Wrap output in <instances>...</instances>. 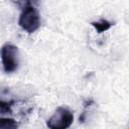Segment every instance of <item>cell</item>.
Returning a JSON list of instances; mask_svg holds the SVG:
<instances>
[{
    "label": "cell",
    "mask_w": 129,
    "mask_h": 129,
    "mask_svg": "<svg viewBox=\"0 0 129 129\" xmlns=\"http://www.w3.org/2000/svg\"><path fill=\"white\" fill-rule=\"evenodd\" d=\"M14 103V101H0V112L2 114L5 113H11V106Z\"/></svg>",
    "instance_id": "cell-6"
},
{
    "label": "cell",
    "mask_w": 129,
    "mask_h": 129,
    "mask_svg": "<svg viewBox=\"0 0 129 129\" xmlns=\"http://www.w3.org/2000/svg\"><path fill=\"white\" fill-rule=\"evenodd\" d=\"M91 24L97 30V32H99V33L107 31L108 29H110L113 26V23L109 20H106V19H101L99 21H93Z\"/></svg>",
    "instance_id": "cell-4"
},
{
    "label": "cell",
    "mask_w": 129,
    "mask_h": 129,
    "mask_svg": "<svg viewBox=\"0 0 129 129\" xmlns=\"http://www.w3.org/2000/svg\"><path fill=\"white\" fill-rule=\"evenodd\" d=\"M0 129H18V122L12 118L0 117Z\"/></svg>",
    "instance_id": "cell-5"
},
{
    "label": "cell",
    "mask_w": 129,
    "mask_h": 129,
    "mask_svg": "<svg viewBox=\"0 0 129 129\" xmlns=\"http://www.w3.org/2000/svg\"><path fill=\"white\" fill-rule=\"evenodd\" d=\"M19 26L27 33H33L40 26V16L37 9L30 3L26 2L18 19Z\"/></svg>",
    "instance_id": "cell-1"
},
{
    "label": "cell",
    "mask_w": 129,
    "mask_h": 129,
    "mask_svg": "<svg viewBox=\"0 0 129 129\" xmlns=\"http://www.w3.org/2000/svg\"><path fill=\"white\" fill-rule=\"evenodd\" d=\"M1 60L3 64V70L5 73L10 74L18 69V48L12 43H5L1 47L0 51Z\"/></svg>",
    "instance_id": "cell-2"
},
{
    "label": "cell",
    "mask_w": 129,
    "mask_h": 129,
    "mask_svg": "<svg viewBox=\"0 0 129 129\" xmlns=\"http://www.w3.org/2000/svg\"><path fill=\"white\" fill-rule=\"evenodd\" d=\"M74 122V114L64 107H58L46 121L48 129H68Z\"/></svg>",
    "instance_id": "cell-3"
}]
</instances>
